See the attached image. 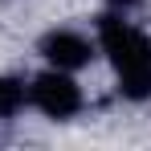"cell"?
Instances as JSON below:
<instances>
[{
	"instance_id": "3",
	"label": "cell",
	"mask_w": 151,
	"mask_h": 151,
	"mask_svg": "<svg viewBox=\"0 0 151 151\" xmlns=\"http://www.w3.org/2000/svg\"><path fill=\"white\" fill-rule=\"evenodd\" d=\"M37 53L45 57V65L53 70H86L94 57H98V41H90L86 33H78V29H49L41 41H37Z\"/></svg>"
},
{
	"instance_id": "1",
	"label": "cell",
	"mask_w": 151,
	"mask_h": 151,
	"mask_svg": "<svg viewBox=\"0 0 151 151\" xmlns=\"http://www.w3.org/2000/svg\"><path fill=\"white\" fill-rule=\"evenodd\" d=\"M98 53L110 61L119 94L127 102H147L151 98V37L123 12H106L98 17L94 29Z\"/></svg>"
},
{
	"instance_id": "2",
	"label": "cell",
	"mask_w": 151,
	"mask_h": 151,
	"mask_svg": "<svg viewBox=\"0 0 151 151\" xmlns=\"http://www.w3.org/2000/svg\"><path fill=\"white\" fill-rule=\"evenodd\" d=\"M82 86L74 82L70 70H53L45 65L41 74L29 78V106H37L45 119L53 123H65V119H74L78 110H82Z\"/></svg>"
},
{
	"instance_id": "5",
	"label": "cell",
	"mask_w": 151,
	"mask_h": 151,
	"mask_svg": "<svg viewBox=\"0 0 151 151\" xmlns=\"http://www.w3.org/2000/svg\"><path fill=\"white\" fill-rule=\"evenodd\" d=\"M106 4H110V12H123V17H131V12H135L143 0H106Z\"/></svg>"
},
{
	"instance_id": "4",
	"label": "cell",
	"mask_w": 151,
	"mask_h": 151,
	"mask_svg": "<svg viewBox=\"0 0 151 151\" xmlns=\"http://www.w3.org/2000/svg\"><path fill=\"white\" fill-rule=\"evenodd\" d=\"M29 106V78L4 74L0 78V119H17Z\"/></svg>"
}]
</instances>
